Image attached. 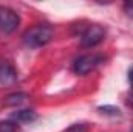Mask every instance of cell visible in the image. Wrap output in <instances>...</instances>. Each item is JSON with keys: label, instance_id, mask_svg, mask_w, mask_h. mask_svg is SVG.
Listing matches in <instances>:
<instances>
[{"label": "cell", "instance_id": "cell-13", "mask_svg": "<svg viewBox=\"0 0 133 132\" xmlns=\"http://www.w3.org/2000/svg\"><path fill=\"white\" fill-rule=\"evenodd\" d=\"M129 81H130V86L133 87V67L130 68V71H129Z\"/></svg>", "mask_w": 133, "mask_h": 132}, {"label": "cell", "instance_id": "cell-6", "mask_svg": "<svg viewBox=\"0 0 133 132\" xmlns=\"http://www.w3.org/2000/svg\"><path fill=\"white\" fill-rule=\"evenodd\" d=\"M37 118L36 112L34 110H30V109H25V110H19L12 115V120H16L17 123H30V121H34Z\"/></svg>", "mask_w": 133, "mask_h": 132}, {"label": "cell", "instance_id": "cell-5", "mask_svg": "<svg viewBox=\"0 0 133 132\" xmlns=\"http://www.w3.org/2000/svg\"><path fill=\"white\" fill-rule=\"evenodd\" d=\"M17 81V70L9 61H0V84L9 86Z\"/></svg>", "mask_w": 133, "mask_h": 132}, {"label": "cell", "instance_id": "cell-11", "mask_svg": "<svg viewBox=\"0 0 133 132\" xmlns=\"http://www.w3.org/2000/svg\"><path fill=\"white\" fill-rule=\"evenodd\" d=\"M124 11L129 17H133V2H125L124 3Z\"/></svg>", "mask_w": 133, "mask_h": 132}, {"label": "cell", "instance_id": "cell-10", "mask_svg": "<svg viewBox=\"0 0 133 132\" xmlns=\"http://www.w3.org/2000/svg\"><path fill=\"white\" fill-rule=\"evenodd\" d=\"M66 132H88V128H87V124H84V123H76V124H73V126H70Z\"/></svg>", "mask_w": 133, "mask_h": 132}, {"label": "cell", "instance_id": "cell-9", "mask_svg": "<svg viewBox=\"0 0 133 132\" xmlns=\"http://www.w3.org/2000/svg\"><path fill=\"white\" fill-rule=\"evenodd\" d=\"M99 112L104 113V115H111V117H118V115H119V109H118V107H111V106L99 107Z\"/></svg>", "mask_w": 133, "mask_h": 132}, {"label": "cell", "instance_id": "cell-4", "mask_svg": "<svg viewBox=\"0 0 133 132\" xmlns=\"http://www.w3.org/2000/svg\"><path fill=\"white\" fill-rule=\"evenodd\" d=\"M20 23L19 14L9 6H0V30L3 33H12Z\"/></svg>", "mask_w": 133, "mask_h": 132}, {"label": "cell", "instance_id": "cell-1", "mask_svg": "<svg viewBox=\"0 0 133 132\" xmlns=\"http://www.w3.org/2000/svg\"><path fill=\"white\" fill-rule=\"evenodd\" d=\"M53 39V28L48 25H36L26 30L23 34V42L30 48H39L46 45Z\"/></svg>", "mask_w": 133, "mask_h": 132}, {"label": "cell", "instance_id": "cell-7", "mask_svg": "<svg viewBox=\"0 0 133 132\" xmlns=\"http://www.w3.org/2000/svg\"><path fill=\"white\" fill-rule=\"evenodd\" d=\"M25 99H26L25 93H14V95H9V97L5 98V104H8V106H17V104H22Z\"/></svg>", "mask_w": 133, "mask_h": 132}, {"label": "cell", "instance_id": "cell-8", "mask_svg": "<svg viewBox=\"0 0 133 132\" xmlns=\"http://www.w3.org/2000/svg\"><path fill=\"white\" fill-rule=\"evenodd\" d=\"M0 132H17V124L14 121H0Z\"/></svg>", "mask_w": 133, "mask_h": 132}, {"label": "cell", "instance_id": "cell-14", "mask_svg": "<svg viewBox=\"0 0 133 132\" xmlns=\"http://www.w3.org/2000/svg\"><path fill=\"white\" fill-rule=\"evenodd\" d=\"M132 132H133V129H132Z\"/></svg>", "mask_w": 133, "mask_h": 132}, {"label": "cell", "instance_id": "cell-12", "mask_svg": "<svg viewBox=\"0 0 133 132\" xmlns=\"http://www.w3.org/2000/svg\"><path fill=\"white\" fill-rule=\"evenodd\" d=\"M127 104H129V106L133 109V92L129 95V98H127Z\"/></svg>", "mask_w": 133, "mask_h": 132}, {"label": "cell", "instance_id": "cell-3", "mask_svg": "<svg viewBox=\"0 0 133 132\" xmlns=\"http://www.w3.org/2000/svg\"><path fill=\"white\" fill-rule=\"evenodd\" d=\"M104 61H105V58L102 55H84L74 61L73 70L76 75H87L88 71H91L99 64H102Z\"/></svg>", "mask_w": 133, "mask_h": 132}, {"label": "cell", "instance_id": "cell-2", "mask_svg": "<svg viewBox=\"0 0 133 132\" xmlns=\"http://www.w3.org/2000/svg\"><path fill=\"white\" fill-rule=\"evenodd\" d=\"M104 37H105V30L101 25H98V23L88 25L81 34V45L85 48L96 47L98 44L104 40Z\"/></svg>", "mask_w": 133, "mask_h": 132}]
</instances>
